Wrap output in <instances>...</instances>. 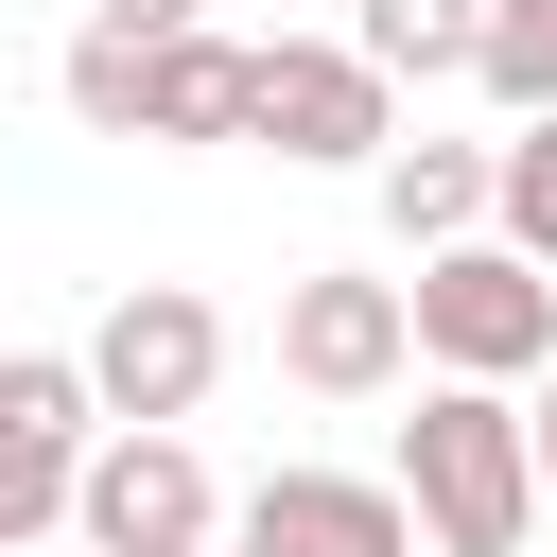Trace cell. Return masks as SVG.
Returning a JSON list of instances; mask_svg holds the SVG:
<instances>
[{"label":"cell","mask_w":557,"mask_h":557,"mask_svg":"<svg viewBox=\"0 0 557 557\" xmlns=\"http://www.w3.org/2000/svg\"><path fill=\"white\" fill-rule=\"evenodd\" d=\"M70 122H87V139L139 122V35H70Z\"/></svg>","instance_id":"14"},{"label":"cell","mask_w":557,"mask_h":557,"mask_svg":"<svg viewBox=\"0 0 557 557\" xmlns=\"http://www.w3.org/2000/svg\"><path fill=\"white\" fill-rule=\"evenodd\" d=\"M348 52H366L383 87H453V70L487 52V0H348Z\"/></svg>","instance_id":"10"},{"label":"cell","mask_w":557,"mask_h":557,"mask_svg":"<svg viewBox=\"0 0 557 557\" xmlns=\"http://www.w3.org/2000/svg\"><path fill=\"white\" fill-rule=\"evenodd\" d=\"M122 139H244V35H157Z\"/></svg>","instance_id":"8"},{"label":"cell","mask_w":557,"mask_h":557,"mask_svg":"<svg viewBox=\"0 0 557 557\" xmlns=\"http://www.w3.org/2000/svg\"><path fill=\"white\" fill-rule=\"evenodd\" d=\"M70 522H87V557H209L226 540V487H209V453L191 435H87L70 453Z\"/></svg>","instance_id":"5"},{"label":"cell","mask_w":557,"mask_h":557,"mask_svg":"<svg viewBox=\"0 0 557 557\" xmlns=\"http://www.w3.org/2000/svg\"><path fill=\"white\" fill-rule=\"evenodd\" d=\"M400 331H418L435 383H540V366H557V278L470 226V244H435V261L400 278Z\"/></svg>","instance_id":"2"},{"label":"cell","mask_w":557,"mask_h":557,"mask_svg":"<svg viewBox=\"0 0 557 557\" xmlns=\"http://www.w3.org/2000/svg\"><path fill=\"white\" fill-rule=\"evenodd\" d=\"M470 87H487L505 122H557V0H487V52H470Z\"/></svg>","instance_id":"13"},{"label":"cell","mask_w":557,"mask_h":557,"mask_svg":"<svg viewBox=\"0 0 557 557\" xmlns=\"http://www.w3.org/2000/svg\"><path fill=\"white\" fill-rule=\"evenodd\" d=\"M70 522V453H0V557Z\"/></svg>","instance_id":"15"},{"label":"cell","mask_w":557,"mask_h":557,"mask_svg":"<svg viewBox=\"0 0 557 557\" xmlns=\"http://www.w3.org/2000/svg\"><path fill=\"white\" fill-rule=\"evenodd\" d=\"M400 522L435 540V557H522V522H540V453H522V400L505 383H435L418 418H400Z\"/></svg>","instance_id":"1"},{"label":"cell","mask_w":557,"mask_h":557,"mask_svg":"<svg viewBox=\"0 0 557 557\" xmlns=\"http://www.w3.org/2000/svg\"><path fill=\"white\" fill-rule=\"evenodd\" d=\"M487 244H522L557 278V122H505L487 139Z\"/></svg>","instance_id":"12"},{"label":"cell","mask_w":557,"mask_h":557,"mask_svg":"<svg viewBox=\"0 0 557 557\" xmlns=\"http://www.w3.org/2000/svg\"><path fill=\"white\" fill-rule=\"evenodd\" d=\"M87 435H104L87 366L70 348H0V453H87Z\"/></svg>","instance_id":"11"},{"label":"cell","mask_w":557,"mask_h":557,"mask_svg":"<svg viewBox=\"0 0 557 557\" xmlns=\"http://www.w3.org/2000/svg\"><path fill=\"white\" fill-rule=\"evenodd\" d=\"M522 453H540V505H557V366H540V400H522Z\"/></svg>","instance_id":"17"},{"label":"cell","mask_w":557,"mask_h":557,"mask_svg":"<svg viewBox=\"0 0 557 557\" xmlns=\"http://www.w3.org/2000/svg\"><path fill=\"white\" fill-rule=\"evenodd\" d=\"M87 35H139L157 52V35H209V0H87Z\"/></svg>","instance_id":"16"},{"label":"cell","mask_w":557,"mask_h":557,"mask_svg":"<svg viewBox=\"0 0 557 557\" xmlns=\"http://www.w3.org/2000/svg\"><path fill=\"white\" fill-rule=\"evenodd\" d=\"M70 366H87V400H104L122 435H174V418L226 383V313H209L191 278H122V296H104V331H87Z\"/></svg>","instance_id":"4"},{"label":"cell","mask_w":557,"mask_h":557,"mask_svg":"<svg viewBox=\"0 0 557 557\" xmlns=\"http://www.w3.org/2000/svg\"><path fill=\"white\" fill-rule=\"evenodd\" d=\"M244 139L296 157V174H366V157L400 139V87H383L348 35H261V52H244Z\"/></svg>","instance_id":"3"},{"label":"cell","mask_w":557,"mask_h":557,"mask_svg":"<svg viewBox=\"0 0 557 557\" xmlns=\"http://www.w3.org/2000/svg\"><path fill=\"white\" fill-rule=\"evenodd\" d=\"M226 540L244 557H418V522H400L383 470H261L226 505Z\"/></svg>","instance_id":"7"},{"label":"cell","mask_w":557,"mask_h":557,"mask_svg":"<svg viewBox=\"0 0 557 557\" xmlns=\"http://www.w3.org/2000/svg\"><path fill=\"white\" fill-rule=\"evenodd\" d=\"M418 366V331H400V278H296L278 296V383H313V400H383Z\"/></svg>","instance_id":"6"},{"label":"cell","mask_w":557,"mask_h":557,"mask_svg":"<svg viewBox=\"0 0 557 557\" xmlns=\"http://www.w3.org/2000/svg\"><path fill=\"white\" fill-rule=\"evenodd\" d=\"M366 174H383V226H400V244H418V261H435V244H470V226H487V139H383V157H366Z\"/></svg>","instance_id":"9"}]
</instances>
